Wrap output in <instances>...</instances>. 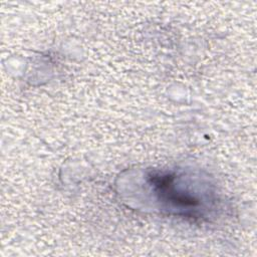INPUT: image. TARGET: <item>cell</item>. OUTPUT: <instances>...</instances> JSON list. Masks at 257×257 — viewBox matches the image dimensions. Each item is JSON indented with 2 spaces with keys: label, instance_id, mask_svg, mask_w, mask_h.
Masks as SVG:
<instances>
[{
  "label": "cell",
  "instance_id": "obj_1",
  "mask_svg": "<svg viewBox=\"0 0 257 257\" xmlns=\"http://www.w3.org/2000/svg\"><path fill=\"white\" fill-rule=\"evenodd\" d=\"M147 183L161 207L177 216L204 217L215 202L213 193L197 178L175 171L154 170Z\"/></svg>",
  "mask_w": 257,
  "mask_h": 257
}]
</instances>
